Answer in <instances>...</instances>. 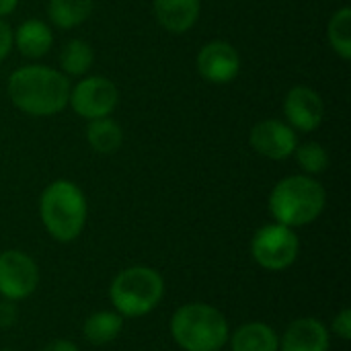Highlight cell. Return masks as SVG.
<instances>
[{"label": "cell", "mask_w": 351, "mask_h": 351, "mask_svg": "<svg viewBox=\"0 0 351 351\" xmlns=\"http://www.w3.org/2000/svg\"><path fill=\"white\" fill-rule=\"evenodd\" d=\"M72 82L56 68L29 64L8 76L6 93L10 103L31 117H51L68 107Z\"/></svg>", "instance_id": "obj_1"}, {"label": "cell", "mask_w": 351, "mask_h": 351, "mask_svg": "<svg viewBox=\"0 0 351 351\" xmlns=\"http://www.w3.org/2000/svg\"><path fill=\"white\" fill-rule=\"evenodd\" d=\"M327 206V191L317 177L311 175H290L280 179L267 199L269 214L274 222L302 228L321 218Z\"/></svg>", "instance_id": "obj_2"}, {"label": "cell", "mask_w": 351, "mask_h": 351, "mask_svg": "<svg viewBox=\"0 0 351 351\" xmlns=\"http://www.w3.org/2000/svg\"><path fill=\"white\" fill-rule=\"evenodd\" d=\"M39 218L56 243L76 241L88 220V202L84 191L68 179L51 181L41 191Z\"/></svg>", "instance_id": "obj_3"}, {"label": "cell", "mask_w": 351, "mask_h": 351, "mask_svg": "<svg viewBox=\"0 0 351 351\" xmlns=\"http://www.w3.org/2000/svg\"><path fill=\"white\" fill-rule=\"evenodd\" d=\"M169 331L183 351H222L230 335L226 317L206 302L179 306L171 317Z\"/></svg>", "instance_id": "obj_4"}, {"label": "cell", "mask_w": 351, "mask_h": 351, "mask_svg": "<svg viewBox=\"0 0 351 351\" xmlns=\"http://www.w3.org/2000/svg\"><path fill=\"white\" fill-rule=\"evenodd\" d=\"M165 298V280L150 265H130L121 269L109 286L113 311L123 319L150 315Z\"/></svg>", "instance_id": "obj_5"}, {"label": "cell", "mask_w": 351, "mask_h": 351, "mask_svg": "<svg viewBox=\"0 0 351 351\" xmlns=\"http://www.w3.org/2000/svg\"><path fill=\"white\" fill-rule=\"evenodd\" d=\"M300 255L298 232L290 226L271 222L261 228L251 239V257L253 261L271 274L290 269Z\"/></svg>", "instance_id": "obj_6"}, {"label": "cell", "mask_w": 351, "mask_h": 351, "mask_svg": "<svg viewBox=\"0 0 351 351\" xmlns=\"http://www.w3.org/2000/svg\"><path fill=\"white\" fill-rule=\"evenodd\" d=\"M117 105L119 88L107 76L86 74L70 88L68 107H72V111L86 121L109 117L117 109Z\"/></svg>", "instance_id": "obj_7"}, {"label": "cell", "mask_w": 351, "mask_h": 351, "mask_svg": "<svg viewBox=\"0 0 351 351\" xmlns=\"http://www.w3.org/2000/svg\"><path fill=\"white\" fill-rule=\"evenodd\" d=\"M39 288V265L19 249L0 253V298L21 302Z\"/></svg>", "instance_id": "obj_8"}, {"label": "cell", "mask_w": 351, "mask_h": 351, "mask_svg": "<svg viewBox=\"0 0 351 351\" xmlns=\"http://www.w3.org/2000/svg\"><path fill=\"white\" fill-rule=\"evenodd\" d=\"M195 70L210 84H230L241 72V53L230 41H208L195 56Z\"/></svg>", "instance_id": "obj_9"}, {"label": "cell", "mask_w": 351, "mask_h": 351, "mask_svg": "<svg viewBox=\"0 0 351 351\" xmlns=\"http://www.w3.org/2000/svg\"><path fill=\"white\" fill-rule=\"evenodd\" d=\"M284 121L294 130L302 134H311L321 128L325 119V101L313 86L296 84L292 86L284 97Z\"/></svg>", "instance_id": "obj_10"}, {"label": "cell", "mask_w": 351, "mask_h": 351, "mask_svg": "<svg viewBox=\"0 0 351 351\" xmlns=\"http://www.w3.org/2000/svg\"><path fill=\"white\" fill-rule=\"evenodd\" d=\"M249 146L263 158L286 160L298 146V132L284 119H261L249 132Z\"/></svg>", "instance_id": "obj_11"}, {"label": "cell", "mask_w": 351, "mask_h": 351, "mask_svg": "<svg viewBox=\"0 0 351 351\" xmlns=\"http://www.w3.org/2000/svg\"><path fill=\"white\" fill-rule=\"evenodd\" d=\"M331 333L325 323L315 317L294 319L280 335L278 351H329Z\"/></svg>", "instance_id": "obj_12"}, {"label": "cell", "mask_w": 351, "mask_h": 351, "mask_svg": "<svg viewBox=\"0 0 351 351\" xmlns=\"http://www.w3.org/2000/svg\"><path fill=\"white\" fill-rule=\"evenodd\" d=\"M152 12L165 31L183 35L195 27L202 14V0H152Z\"/></svg>", "instance_id": "obj_13"}, {"label": "cell", "mask_w": 351, "mask_h": 351, "mask_svg": "<svg viewBox=\"0 0 351 351\" xmlns=\"http://www.w3.org/2000/svg\"><path fill=\"white\" fill-rule=\"evenodd\" d=\"M53 45V31L41 19H27L12 31V47L29 60H39L49 53Z\"/></svg>", "instance_id": "obj_14"}, {"label": "cell", "mask_w": 351, "mask_h": 351, "mask_svg": "<svg viewBox=\"0 0 351 351\" xmlns=\"http://www.w3.org/2000/svg\"><path fill=\"white\" fill-rule=\"evenodd\" d=\"M228 346L230 351H278L280 335L263 321H249L230 331Z\"/></svg>", "instance_id": "obj_15"}, {"label": "cell", "mask_w": 351, "mask_h": 351, "mask_svg": "<svg viewBox=\"0 0 351 351\" xmlns=\"http://www.w3.org/2000/svg\"><path fill=\"white\" fill-rule=\"evenodd\" d=\"M123 317L115 311H97L86 317L82 325V337L90 346H107L123 331Z\"/></svg>", "instance_id": "obj_16"}, {"label": "cell", "mask_w": 351, "mask_h": 351, "mask_svg": "<svg viewBox=\"0 0 351 351\" xmlns=\"http://www.w3.org/2000/svg\"><path fill=\"white\" fill-rule=\"evenodd\" d=\"M88 146L97 154H113L121 148L123 144V130L121 125L109 115V117H99L90 119L84 130Z\"/></svg>", "instance_id": "obj_17"}, {"label": "cell", "mask_w": 351, "mask_h": 351, "mask_svg": "<svg viewBox=\"0 0 351 351\" xmlns=\"http://www.w3.org/2000/svg\"><path fill=\"white\" fill-rule=\"evenodd\" d=\"M93 6V0H49L47 16L58 29H74L90 19Z\"/></svg>", "instance_id": "obj_18"}, {"label": "cell", "mask_w": 351, "mask_h": 351, "mask_svg": "<svg viewBox=\"0 0 351 351\" xmlns=\"http://www.w3.org/2000/svg\"><path fill=\"white\" fill-rule=\"evenodd\" d=\"M95 62V51L88 41L84 39H70L64 43L60 51V70L72 78V76H86L88 70L93 68Z\"/></svg>", "instance_id": "obj_19"}, {"label": "cell", "mask_w": 351, "mask_h": 351, "mask_svg": "<svg viewBox=\"0 0 351 351\" xmlns=\"http://www.w3.org/2000/svg\"><path fill=\"white\" fill-rule=\"evenodd\" d=\"M327 41L331 45V49L343 60H351V8L350 6H341L337 8L329 23H327Z\"/></svg>", "instance_id": "obj_20"}, {"label": "cell", "mask_w": 351, "mask_h": 351, "mask_svg": "<svg viewBox=\"0 0 351 351\" xmlns=\"http://www.w3.org/2000/svg\"><path fill=\"white\" fill-rule=\"evenodd\" d=\"M298 162V167L302 169L304 175L317 177L321 173H325L329 169L331 156L327 152V148L319 142H298L294 154H292Z\"/></svg>", "instance_id": "obj_21"}, {"label": "cell", "mask_w": 351, "mask_h": 351, "mask_svg": "<svg viewBox=\"0 0 351 351\" xmlns=\"http://www.w3.org/2000/svg\"><path fill=\"white\" fill-rule=\"evenodd\" d=\"M329 333H333L335 337H339L341 341H350L351 339V311L350 308H341L333 321H331V327H327Z\"/></svg>", "instance_id": "obj_22"}, {"label": "cell", "mask_w": 351, "mask_h": 351, "mask_svg": "<svg viewBox=\"0 0 351 351\" xmlns=\"http://www.w3.org/2000/svg\"><path fill=\"white\" fill-rule=\"evenodd\" d=\"M19 321V306L12 300L0 298V329H10Z\"/></svg>", "instance_id": "obj_23"}, {"label": "cell", "mask_w": 351, "mask_h": 351, "mask_svg": "<svg viewBox=\"0 0 351 351\" xmlns=\"http://www.w3.org/2000/svg\"><path fill=\"white\" fill-rule=\"evenodd\" d=\"M10 49H12V29L4 19H0V64L8 58Z\"/></svg>", "instance_id": "obj_24"}, {"label": "cell", "mask_w": 351, "mask_h": 351, "mask_svg": "<svg viewBox=\"0 0 351 351\" xmlns=\"http://www.w3.org/2000/svg\"><path fill=\"white\" fill-rule=\"evenodd\" d=\"M41 351H80L78 350V346L74 343V341H70V339H53V341H49L45 348Z\"/></svg>", "instance_id": "obj_25"}, {"label": "cell", "mask_w": 351, "mask_h": 351, "mask_svg": "<svg viewBox=\"0 0 351 351\" xmlns=\"http://www.w3.org/2000/svg\"><path fill=\"white\" fill-rule=\"evenodd\" d=\"M19 6V0H0V19L12 14Z\"/></svg>", "instance_id": "obj_26"}, {"label": "cell", "mask_w": 351, "mask_h": 351, "mask_svg": "<svg viewBox=\"0 0 351 351\" xmlns=\"http://www.w3.org/2000/svg\"><path fill=\"white\" fill-rule=\"evenodd\" d=\"M0 351H14V350H0Z\"/></svg>", "instance_id": "obj_27"}]
</instances>
